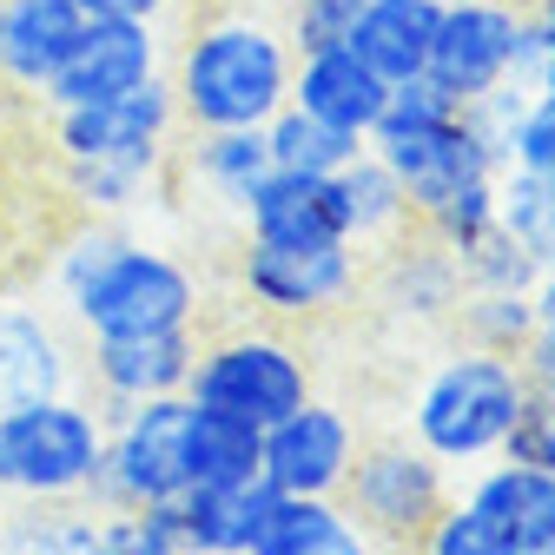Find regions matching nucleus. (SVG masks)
<instances>
[{"label":"nucleus","instance_id":"f257e3e1","mask_svg":"<svg viewBox=\"0 0 555 555\" xmlns=\"http://www.w3.org/2000/svg\"><path fill=\"white\" fill-rule=\"evenodd\" d=\"M60 292L93 337L119 331H185L198 324V278L159 245H139L113 225H87L60 251Z\"/></svg>","mask_w":555,"mask_h":555},{"label":"nucleus","instance_id":"f03ea898","mask_svg":"<svg viewBox=\"0 0 555 555\" xmlns=\"http://www.w3.org/2000/svg\"><path fill=\"white\" fill-rule=\"evenodd\" d=\"M292 40L251 21V14H212L198 21L172 53V106L192 132L219 126H264L292 100Z\"/></svg>","mask_w":555,"mask_h":555},{"label":"nucleus","instance_id":"7ed1b4c3","mask_svg":"<svg viewBox=\"0 0 555 555\" xmlns=\"http://www.w3.org/2000/svg\"><path fill=\"white\" fill-rule=\"evenodd\" d=\"M371 153L390 166V179L403 185L410 212L424 219L437 205L476 179H496L503 159L490 146V132L469 119V106H456L450 93H437L430 80H403L390 87L377 126H371Z\"/></svg>","mask_w":555,"mask_h":555},{"label":"nucleus","instance_id":"20e7f679","mask_svg":"<svg viewBox=\"0 0 555 555\" xmlns=\"http://www.w3.org/2000/svg\"><path fill=\"white\" fill-rule=\"evenodd\" d=\"M522 403H529V384H522L516 358L456 344V351L437 358L424 371V384L410 390V437L443 469H476L503 450Z\"/></svg>","mask_w":555,"mask_h":555},{"label":"nucleus","instance_id":"39448f33","mask_svg":"<svg viewBox=\"0 0 555 555\" xmlns=\"http://www.w3.org/2000/svg\"><path fill=\"white\" fill-rule=\"evenodd\" d=\"M106 463V416L80 397H40L0 416V496L21 503H74L93 496Z\"/></svg>","mask_w":555,"mask_h":555},{"label":"nucleus","instance_id":"423d86ee","mask_svg":"<svg viewBox=\"0 0 555 555\" xmlns=\"http://www.w3.org/2000/svg\"><path fill=\"white\" fill-rule=\"evenodd\" d=\"M311 390H318L311 358L278 331H225L212 344H198L192 377H185V397L198 410H219V416L251 424V430L278 424V416L298 410Z\"/></svg>","mask_w":555,"mask_h":555},{"label":"nucleus","instance_id":"0eeeda50","mask_svg":"<svg viewBox=\"0 0 555 555\" xmlns=\"http://www.w3.org/2000/svg\"><path fill=\"white\" fill-rule=\"evenodd\" d=\"M238 298L278 324H311L331 311H351L364 298V251L351 238H324V245H238Z\"/></svg>","mask_w":555,"mask_h":555},{"label":"nucleus","instance_id":"6e6552de","mask_svg":"<svg viewBox=\"0 0 555 555\" xmlns=\"http://www.w3.org/2000/svg\"><path fill=\"white\" fill-rule=\"evenodd\" d=\"M337 503L384 548H416V535L450 509V469L416 437H364Z\"/></svg>","mask_w":555,"mask_h":555},{"label":"nucleus","instance_id":"1a4fd4ad","mask_svg":"<svg viewBox=\"0 0 555 555\" xmlns=\"http://www.w3.org/2000/svg\"><path fill=\"white\" fill-rule=\"evenodd\" d=\"M522 60H529L522 0H450V8L437 14V40H430V60H424V80L437 93H450L456 106H476L482 93L522 80Z\"/></svg>","mask_w":555,"mask_h":555},{"label":"nucleus","instance_id":"9d476101","mask_svg":"<svg viewBox=\"0 0 555 555\" xmlns=\"http://www.w3.org/2000/svg\"><path fill=\"white\" fill-rule=\"evenodd\" d=\"M185 430H192V397H153L119 410V424L106 430V463L93 496L106 509H153L185 490Z\"/></svg>","mask_w":555,"mask_h":555},{"label":"nucleus","instance_id":"9b49d317","mask_svg":"<svg viewBox=\"0 0 555 555\" xmlns=\"http://www.w3.org/2000/svg\"><path fill=\"white\" fill-rule=\"evenodd\" d=\"M358 443H364L358 416L311 390L298 410H285L278 424L258 430V482L278 496H337Z\"/></svg>","mask_w":555,"mask_h":555},{"label":"nucleus","instance_id":"f8f14e48","mask_svg":"<svg viewBox=\"0 0 555 555\" xmlns=\"http://www.w3.org/2000/svg\"><path fill=\"white\" fill-rule=\"evenodd\" d=\"M53 146L60 159H153L166 166L172 153V126H179V106H172V80L153 74L146 87H132L119 100H93V106H53Z\"/></svg>","mask_w":555,"mask_h":555},{"label":"nucleus","instance_id":"ddd939ff","mask_svg":"<svg viewBox=\"0 0 555 555\" xmlns=\"http://www.w3.org/2000/svg\"><path fill=\"white\" fill-rule=\"evenodd\" d=\"M159 74V27L153 21H119V14H87L60 80L47 87L53 106H93L146 87Z\"/></svg>","mask_w":555,"mask_h":555},{"label":"nucleus","instance_id":"4468645a","mask_svg":"<svg viewBox=\"0 0 555 555\" xmlns=\"http://www.w3.org/2000/svg\"><path fill=\"white\" fill-rule=\"evenodd\" d=\"M390 100V80L351 47V40H331V47H311L292 60V106H305L311 119L324 126H344L371 146V126Z\"/></svg>","mask_w":555,"mask_h":555},{"label":"nucleus","instance_id":"2eb2a0df","mask_svg":"<svg viewBox=\"0 0 555 555\" xmlns=\"http://www.w3.org/2000/svg\"><path fill=\"white\" fill-rule=\"evenodd\" d=\"M93 390L119 410L153 403V397H179L198 358V337L185 331H119V337H93Z\"/></svg>","mask_w":555,"mask_h":555},{"label":"nucleus","instance_id":"dca6fc26","mask_svg":"<svg viewBox=\"0 0 555 555\" xmlns=\"http://www.w3.org/2000/svg\"><path fill=\"white\" fill-rule=\"evenodd\" d=\"M271 496L264 482H205V490H179L166 503H153V516L172 529V542L185 555H251L264 516H271Z\"/></svg>","mask_w":555,"mask_h":555},{"label":"nucleus","instance_id":"f3484780","mask_svg":"<svg viewBox=\"0 0 555 555\" xmlns=\"http://www.w3.org/2000/svg\"><path fill=\"white\" fill-rule=\"evenodd\" d=\"M80 27V0H0V80L47 100Z\"/></svg>","mask_w":555,"mask_h":555},{"label":"nucleus","instance_id":"a211bd4d","mask_svg":"<svg viewBox=\"0 0 555 555\" xmlns=\"http://www.w3.org/2000/svg\"><path fill=\"white\" fill-rule=\"evenodd\" d=\"M238 219H245V238H264V245L351 238L344 232V205H337V179H318V172H278L271 166Z\"/></svg>","mask_w":555,"mask_h":555},{"label":"nucleus","instance_id":"6ab92c4d","mask_svg":"<svg viewBox=\"0 0 555 555\" xmlns=\"http://www.w3.org/2000/svg\"><path fill=\"white\" fill-rule=\"evenodd\" d=\"M371 298H384L390 318L403 324H450L456 298H463V271H456V251H443L424 225H416L410 245H384V278L371 285Z\"/></svg>","mask_w":555,"mask_h":555},{"label":"nucleus","instance_id":"aec40b11","mask_svg":"<svg viewBox=\"0 0 555 555\" xmlns=\"http://www.w3.org/2000/svg\"><path fill=\"white\" fill-rule=\"evenodd\" d=\"M463 503L503 529L516 548H542L555 535V476L548 469H529L516 456H490V463H476V482L463 490Z\"/></svg>","mask_w":555,"mask_h":555},{"label":"nucleus","instance_id":"412c9836","mask_svg":"<svg viewBox=\"0 0 555 555\" xmlns=\"http://www.w3.org/2000/svg\"><path fill=\"white\" fill-rule=\"evenodd\" d=\"M251 555H384V542L337 496H271Z\"/></svg>","mask_w":555,"mask_h":555},{"label":"nucleus","instance_id":"4be33fe9","mask_svg":"<svg viewBox=\"0 0 555 555\" xmlns=\"http://www.w3.org/2000/svg\"><path fill=\"white\" fill-rule=\"evenodd\" d=\"M60 390H66L60 331L27 305H0V416H14L40 397H60Z\"/></svg>","mask_w":555,"mask_h":555},{"label":"nucleus","instance_id":"5701e85b","mask_svg":"<svg viewBox=\"0 0 555 555\" xmlns=\"http://www.w3.org/2000/svg\"><path fill=\"white\" fill-rule=\"evenodd\" d=\"M437 14H443V0H364L358 21H351V47L377 66L390 87L424 80V60H430V40H437Z\"/></svg>","mask_w":555,"mask_h":555},{"label":"nucleus","instance_id":"b1692460","mask_svg":"<svg viewBox=\"0 0 555 555\" xmlns=\"http://www.w3.org/2000/svg\"><path fill=\"white\" fill-rule=\"evenodd\" d=\"M185 172L198 179V192H212L219 205L245 212V198L258 192V179L271 172V146H264V126H219V132H198Z\"/></svg>","mask_w":555,"mask_h":555},{"label":"nucleus","instance_id":"393cba45","mask_svg":"<svg viewBox=\"0 0 555 555\" xmlns=\"http://www.w3.org/2000/svg\"><path fill=\"white\" fill-rule=\"evenodd\" d=\"M331 179H337V205H344V232H351V245H390L403 225H416L403 185L390 179V166L371 146L344 172H331Z\"/></svg>","mask_w":555,"mask_h":555},{"label":"nucleus","instance_id":"a878e982","mask_svg":"<svg viewBox=\"0 0 555 555\" xmlns=\"http://www.w3.org/2000/svg\"><path fill=\"white\" fill-rule=\"evenodd\" d=\"M264 146H271V166L278 172H318V179H331V172H344V166L364 153V139L344 132V126H324V119H311L305 106L285 100V106L264 119Z\"/></svg>","mask_w":555,"mask_h":555},{"label":"nucleus","instance_id":"bb28decb","mask_svg":"<svg viewBox=\"0 0 555 555\" xmlns=\"http://www.w3.org/2000/svg\"><path fill=\"white\" fill-rule=\"evenodd\" d=\"M251 476H258V430L192 403V430H185V490H205V482H251Z\"/></svg>","mask_w":555,"mask_h":555},{"label":"nucleus","instance_id":"cd10ccee","mask_svg":"<svg viewBox=\"0 0 555 555\" xmlns=\"http://www.w3.org/2000/svg\"><path fill=\"white\" fill-rule=\"evenodd\" d=\"M450 324H456V337L469 344V351L516 358L535 337V305H529V292H463Z\"/></svg>","mask_w":555,"mask_h":555},{"label":"nucleus","instance_id":"c85d7f7f","mask_svg":"<svg viewBox=\"0 0 555 555\" xmlns=\"http://www.w3.org/2000/svg\"><path fill=\"white\" fill-rule=\"evenodd\" d=\"M496 225L522 238L542 264H555V172L503 166L496 172Z\"/></svg>","mask_w":555,"mask_h":555},{"label":"nucleus","instance_id":"c756f323","mask_svg":"<svg viewBox=\"0 0 555 555\" xmlns=\"http://www.w3.org/2000/svg\"><path fill=\"white\" fill-rule=\"evenodd\" d=\"M456 271H463V292H529L542 278V258L503 225H490L469 251H456Z\"/></svg>","mask_w":555,"mask_h":555},{"label":"nucleus","instance_id":"7c9ffc66","mask_svg":"<svg viewBox=\"0 0 555 555\" xmlns=\"http://www.w3.org/2000/svg\"><path fill=\"white\" fill-rule=\"evenodd\" d=\"M93 548H100V522L80 509H53V503L27 509L0 535V555H93Z\"/></svg>","mask_w":555,"mask_h":555},{"label":"nucleus","instance_id":"2f4dec72","mask_svg":"<svg viewBox=\"0 0 555 555\" xmlns=\"http://www.w3.org/2000/svg\"><path fill=\"white\" fill-rule=\"evenodd\" d=\"M166 166L153 159H66V192H74L87 212H119L146 192Z\"/></svg>","mask_w":555,"mask_h":555},{"label":"nucleus","instance_id":"473e14b6","mask_svg":"<svg viewBox=\"0 0 555 555\" xmlns=\"http://www.w3.org/2000/svg\"><path fill=\"white\" fill-rule=\"evenodd\" d=\"M416 225H424V232H430L443 251H469L482 232L496 225V179H476V185L450 192V198L437 205V212H424Z\"/></svg>","mask_w":555,"mask_h":555},{"label":"nucleus","instance_id":"72a5a7b5","mask_svg":"<svg viewBox=\"0 0 555 555\" xmlns=\"http://www.w3.org/2000/svg\"><path fill=\"white\" fill-rule=\"evenodd\" d=\"M416 555H529V548H516L503 529H490L463 496H450V509L416 535Z\"/></svg>","mask_w":555,"mask_h":555},{"label":"nucleus","instance_id":"f704fd0d","mask_svg":"<svg viewBox=\"0 0 555 555\" xmlns=\"http://www.w3.org/2000/svg\"><path fill=\"white\" fill-rule=\"evenodd\" d=\"M509 166L555 172V87H529V100L509 126Z\"/></svg>","mask_w":555,"mask_h":555},{"label":"nucleus","instance_id":"c9c22d12","mask_svg":"<svg viewBox=\"0 0 555 555\" xmlns=\"http://www.w3.org/2000/svg\"><path fill=\"white\" fill-rule=\"evenodd\" d=\"M93 555H185V548L172 542V529L153 509H113L100 522V548Z\"/></svg>","mask_w":555,"mask_h":555},{"label":"nucleus","instance_id":"e433bc0d","mask_svg":"<svg viewBox=\"0 0 555 555\" xmlns=\"http://www.w3.org/2000/svg\"><path fill=\"white\" fill-rule=\"evenodd\" d=\"M496 456H516V463H529V469H548L555 476V403L548 397H535L529 390V403H522V416L509 424V437H503V450Z\"/></svg>","mask_w":555,"mask_h":555},{"label":"nucleus","instance_id":"4c0bfd02","mask_svg":"<svg viewBox=\"0 0 555 555\" xmlns=\"http://www.w3.org/2000/svg\"><path fill=\"white\" fill-rule=\"evenodd\" d=\"M364 0H292V53H311V47H331V40H351V21H358Z\"/></svg>","mask_w":555,"mask_h":555},{"label":"nucleus","instance_id":"58836bf2","mask_svg":"<svg viewBox=\"0 0 555 555\" xmlns=\"http://www.w3.org/2000/svg\"><path fill=\"white\" fill-rule=\"evenodd\" d=\"M522 21H529L522 80L529 87H555V0H522Z\"/></svg>","mask_w":555,"mask_h":555},{"label":"nucleus","instance_id":"ea45409f","mask_svg":"<svg viewBox=\"0 0 555 555\" xmlns=\"http://www.w3.org/2000/svg\"><path fill=\"white\" fill-rule=\"evenodd\" d=\"M516 371H522V384H529L535 397H555V337H548V331H535L522 351H516Z\"/></svg>","mask_w":555,"mask_h":555},{"label":"nucleus","instance_id":"a19ab883","mask_svg":"<svg viewBox=\"0 0 555 555\" xmlns=\"http://www.w3.org/2000/svg\"><path fill=\"white\" fill-rule=\"evenodd\" d=\"M172 0H80V14H119V21H159Z\"/></svg>","mask_w":555,"mask_h":555},{"label":"nucleus","instance_id":"79ce46f5","mask_svg":"<svg viewBox=\"0 0 555 555\" xmlns=\"http://www.w3.org/2000/svg\"><path fill=\"white\" fill-rule=\"evenodd\" d=\"M529 305H535V331L555 337V264H542V278L529 285Z\"/></svg>","mask_w":555,"mask_h":555},{"label":"nucleus","instance_id":"37998d69","mask_svg":"<svg viewBox=\"0 0 555 555\" xmlns=\"http://www.w3.org/2000/svg\"><path fill=\"white\" fill-rule=\"evenodd\" d=\"M0 535H8V522H0Z\"/></svg>","mask_w":555,"mask_h":555},{"label":"nucleus","instance_id":"c03bdc74","mask_svg":"<svg viewBox=\"0 0 555 555\" xmlns=\"http://www.w3.org/2000/svg\"><path fill=\"white\" fill-rule=\"evenodd\" d=\"M443 8H450V0H443Z\"/></svg>","mask_w":555,"mask_h":555},{"label":"nucleus","instance_id":"a18cd8bd","mask_svg":"<svg viewBox=\"0 0 555 555\" xmlns=\"http://www.w3.org/2000/svg\"><path fill=\"white\" fill-rule=\"evenodd\" d=\"M548 403H555V397H548Z\"/></svg>","mask_w":555,"mask_h":555}]
</instances>
